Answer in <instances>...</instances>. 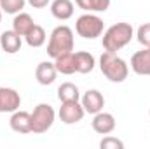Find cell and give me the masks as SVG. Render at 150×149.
Instances as JSON below:
<instances>
[{
    "label": "cell",
    "mask_w": 150,
    "mask_h": 149,
    "mask_svg": "<svg viewBox=\"0 0 150 149\" xmlns=\"http://www.w3.org/2000/svg\"><path fill=\"white\" fill-rule=\"evenodd\" d=\"M103 28H105V23L100 16L93 14V12H86L82 16L77 18V23H75V30L77 34L82 39H93L100 37L103 34Z\"/></svg>",
    "instance_id": "4"
},
{
    "label": "cell",
    "mask_w": 150,
    "mask_h": 149,
    "mask_svg": "<svg viewBox=\"0 0 150 149\" xmlns=\"http://www.w3.org/2000/svg\"><path fill=\"white\" fill-rule=\"evenodd\" d=\"M51 14L59 19V21H67L74 16V4L72 0H54L51 4Z\"/></svg>",
    "instance_id": "14"
},
{
    "label": "cell",
    "mask_w": 150,
    "mask_h": 149,
    "mask_svg": "<svg viewBox=\"0 0 150 149\" xmlns=\"http://www.w3.org/2000/svg\"><path fill=\"white\" fill-rule=\"evenodd\" d=\"M136 39L143 47H150V23H145L138 28L136 32Z\"/></svg>",
    "instance_id": "22"
},
{
    "label": "cell",
    "mask_w": 150,
    "mask_h": 149,
    "mask_svg": "<svg viewBox=\"0 0 150 149\" xmlns=\"http://www.w3.org/2000/svg\"><path fill=\"white\" fill-rule=\"evenodd\" d=\"M75 40H74V32L72 28H68L67 25H59L52 30L49 44H47V54L51 58H58L65 53L74 51Z\"/></svg>",
    "instance_id": "3"
},
{
    "label": "cell",
    "mask_w": 150,
    "mask_h": 149,
    "mask_svg": "<svg viewBox=\"0 0 150 149\" xmlns=\"http://www.w3.org/2000/svg\"><path fill=\"white\" fill-rule=\"evenodd\" d=\"M100 148L101 149H124V142L119 140L117 137H110V135H107V137L100 142Z\"/></svg>",
    "instance_id": "23"
},
{
    "label": "cell",
    "mask_w": 150,
    "mask_h": 149,
    "mask_svg": "<svg viewBox=\"0 0 150 149\" xmlns=\"http://www.w3.org/2000/svg\"><path fill=\"white\" fill-rule=\"evenodd\" d=\"M58 98H59V102H72V100H79V98H80L79 88L75 86L74 82H63V84L58 88Z\"/></svg>",
    "instance_id": "20"
},
{
    "label": "cell",
    "mask_w": 150,
    "mask_h": 149,
    "mask_svg": "<svg viewBox=\"0 0 150 149\" xmlns=\"http://www.w3.org/2000/svg\"><path fill=\"white\" fill-rule=\"evenodd\" d=\"M32 7H35V9H44V7H47V4L51 2V0H26Z\"/></svg>",
    "instance_id": "24"
},
{
    "label": "cell",
    "mask_w": 150,
    "mask_h": 149,
    "mask_svg": "<svg viewBox=\"0 0 150 149\" xmlns=\"http://www.w3.org/2000/svg\"><path fill=\"white\" fill-rule=\"evenodd\" d=\"M9 125L16 133H32V114L26 111H14Z\"/></svg>",
    "instance_id": "11"
},
{
    "label": "cell",
    "mask_w": 150,
    "mask_h": 149,
    "mask_svg": "<svg viewBox=\"0 0 150 149\" xmlns=\"http://www.w3.org/2000/svg\"><path fill=\"white\" fill-rule=\"evenodd\" d=\"M21 35L16 34L14 30H5L0 35V49H4L9 54H14L21 49Z\"/></svg>",
    "instance_id": "13"
},
{
    "label": "cell",
    "mask_w": 150,
    "mask_h": 149,
    "mask_svg": "<svg viewBox=\"0 0 150 149\" xmlns=\"http://www.w3.org/2000/svg\"><path fill=\"white\" fill-rule=\"evenodd\" d=\"M56 75H58V70H56V65L51 63V62H42L37 65V70H35V77H37L38 84L42 86H49L56 81Z\"/></svg>",
    "instance_id": "12"
},
{
    "label": "cell",
    "mask_w": 150,
    "mask_h": 149,
    "mask_svg": "<svg viewBox=\"0 0 150 149\" xmlns=\"http://www.w3.org/2000/svg\"><path fill=\"white\" fill-rule=\"evenodd\" d=\"M54 65H56V70L59 74L65 75H72L77 72V65H75V54L70 51V53H65L58 58H54Z\"/></svg>",
    "instance_id": "15"
},
{
    "label": "cell",
    "mask_w": 150,
    "mask_h": 149,
    "mask_svg": "<svg viewBox=\"0 0 150 149\" xmlns=\"http://www.w3.org/2000/svg\"><path fill=\"white\" fill-rule=\"evenodd\" d=\"M131 70L138 75H150V47L136 51L131 56Z\"/></svg>",
    "instance_id": "9"
},
{
    "label": "cell",
    "mask_w": 150,
    "mask_h": 149,
    "mask_svg": "<svg viewBox=\"0 0 150 149\" xmlns=\"http://www.w3.org/2000/svg\"><path fill=\"white\" fill-rule=\"evenodd\" d=\"M74 54H75L77 72H80V74H89V72H93V69H94V65H96V60H94V56H93L91 53H87V51H77Z\"/></svg>",
    "instance_id": "17"
},
{
    "label": "cell",
    "mask_w": 150,
    "mask_h": 149,
    "mask_svg": "<svg viewBox=\"0 0 150 149\" xmlns=\"http://www.w3.org/2000/svg\"><path fill=\"white\" fill-rule=\"evenodd\" d=\"M93 130L100 135H108L115 130V117L110 112L100 111L93 117Z\"/></svg>",
    "instance_id": "10"
},
{
    "label": "cell",
    "mask_w": 150,
    "mask_h": 149,
    "mask_svg": "<svg viewBox=\"0 0 150 149\" xmlns=\"http://www.w3.org/2000/svg\"><path fill=\"white\" fill-rule=\"evenodd\" d=\"M133 37H134V30L129 23H124V21L115 23L103 34V47L105 51L117 53L122 47H126Z\"/></svg>",
    "instance_id": "1"
},
{
    "label": "cell",
    "mask_w": 150,
    "mask_h": 149,
    "mask_svg": "<svg viewBox=\"0 0 150 149\" xmlns=\"http://www.w3.org/2000/svg\"><path fill=\"white\" fill-rule=\"evenodd\" d=\"M82 107L84 111L89 112V114H98L100 111H103L105 107V98L101 95V91L98 90H87L82 97Z\"/></svg>",
    "instance_id": "8"
},
{
    "label": "cell",
    "mask_w": 150,
    "mask_h": 149,
    "mask_svg": "<svg viewBox=\"0 0 150 149\" xmlns=\"http://www.w3.org/2000/svg\"><path fill=\"white\" fill-rule=\"evenodd\" d=\"M45 30L40 27V25H33V28L25 35V40H26V44L30 46V47H40V46H44L45 44Z\"/></svg>",
    "instance_id": "19"
},
{
    "label": "cell",
    "mask_w": 150,
    "mask_h": 149,
    "mask_svg": "<svg viewBox=\"0 0 150 149\" xmlns=\"http://www.w3.org/2000/svg\"><path fill=\"white\" fill-rule=\"evenodd\" d=\"M26 0H0V9L5 14H18L25 9Z\"/></svg>",
    "instance_id": "21"
},
{
    "label": "cell",
    "mask_w": 150,
    "mask_h": 149,
    "mask_svg": "<svg viewBox=\"0 0 150 149\" xmlns=\"http://www.w3.org/2000/svg\"><path fill=\"white\" fill-rule=\"evenodd\" d=\"M0 23H2V9H0Z\"/></svg>",
    "instance_id": "25"
},
{
    "label": "cell",
    "mask_w": 150,
    "mask_h": 149,
    "mask_svg": "<svg viewBox=\"0 0 150 149\" xmlns=\"http://www.w3.org/2000/svg\"><path fill=\"white\" fill-rule=\"evenodd\" d=\"M100 70L112 82H124L129 75L127 63L120 56H117V53H110V51H105L100 56Z\"/></svg>",
    "instance_id": "2"
},
{
    "label": "cell",
    "mask_w": 150,
    "mask_h": 149,
    "mask_svg": "<svg viewBox=\"0 0 150 149\" xmlns=\"http://www.w3.org/2000/svg\"><path fill=\"white\" fill-rule=\"evenodd\" d=\"M56 112L49 104H38L32 112V132L33 133H45L54 123Z\"/></svg>",
    "instance_id": "5"
},
{
    "label": "cell",
    "mask_w": 150,
    "mask_h": 149,
    "mask_svg": "<svg viewBox=\"0 0 150 149\" xmlns=\"http://www.w3.org/2000/svg\"><path fill=\"white\" fill-rule=\"evenodd\" d=\"M21 105V97L12 88H0V114L2 112H14Z\"/></svg>",
    "instance_id": "7"
},
{
    "label": "cell",
    "mask_w": 150,
    "mask_h": 149,
    "mask_svg": "<svg viewBox=\"0 0 150 149\" xmlns=\"http://www.w3.org/2000/svg\"><path fill=\"white\" fill-rule=\"evenodd\" d=\"M33 19H32V16L30 14H26V12H18L16 16H14V19H12V30L16 32V34H19L21 37H25L32 28H33Z\"/></svg>",
    "instance_id": "16"
},
{
    "label": "cell",
    "mask_w": 150,
    "mask_h": 149,
    "mask_svg": "<svg viewBox=\"0 0 150 149\" xmlns=\"http://www.w3.org/2000/svg\"><path fill=\"white\" fill-rule=\"evenodd\" d=\"M84 107L82 104H79V100H72V102H61L59 107V119L65 125H75L79 121H82L84 117Z\"/></svg>",
    "instance_id": "6"
},
{
    "label": "cell",
    "mask_w": 150,
    "mask_h": 149,
    "mask_svg": "<svg viewBox=\"0 0 150 149\" xmlns=\"http://www.w3.org/2000/svg\"><path fill=\"white\" fill-rule=\"evenodd\" d=\"M75 4L86 12H105L110 7V0H75Z\"/></svg>",
    "instance_id": "18"
}]
</instances>
